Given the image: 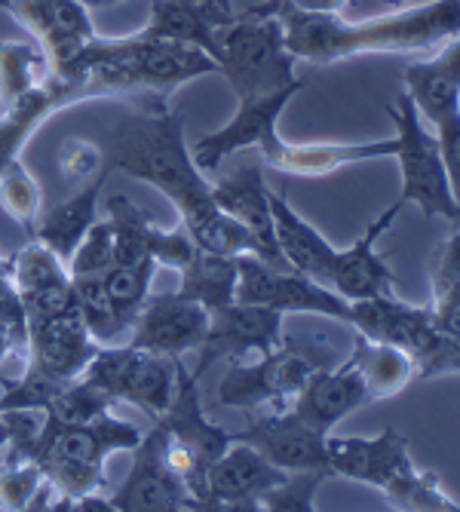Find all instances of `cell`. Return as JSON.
Instances as JSON below:
<instances>
[{
	"label": "cell",
	"mask_w": 460,
	"mask_h": 512,
	"mask_svg": "<svg viewBox=\"0 0 460 512\" xmlns=\"http://www.w3.org/2000/svg\"><path fill=\"white\" fill-rule=\"evenodd\" d=\"M362 405H368V390L350 359L316 368L292 402V408L319 433H332L347 414Z\"/></svg>",
	"instance_id": "25"
},
{
	"label": "cell",
	"mask_w": 460,
	"mask_h": 512,
	"mask_svg": "<svg viewBox=\"0 0 460 512\" xmlns=\"http://www.w3.org/2000/svg\"><path fill=\"white\" fill-rule=\"evenodd\" d=\"M71 279H74L77 310L86 322L89 335L96 338L102 347H111L132 332L129 322L117 313V307L108 298L105 276H71Z\"/></svg>",
	"instance_id": "34"
},
{
	"label": "cell",
	"mask_w": 460,
	"mask_h": 512,
	"mask_svg": "<svg viewBox=\"0 0 460 512\" xmlns=\"http://www.w3.org/2000/svg\"><path fill=\"white\" fill-rule=\"evenodd\" d=\"M7 439H10V433H7V421H4V414H0V457H4Z\"/></svg>",
	"instance_id": "51"
},
{
	"label": "cell",
	"mask_w": 460,
	"mask_h": 512,
	"mask_svg": "<svg viewBox=\"0 0 460 512\" xmlns=\"http://www.w3.org/2000/svg\"><path fill=\"white\" fill-rule=\"evenodd\" d=\"M178 276L181 283L175 292L203 304L206 310H218L237 301V258L197 249V255L178 270Z\"/></svg>",
	"instance_id": "31"
},
{
	"label": "cell",
	"mask_w": 460,
	"mask_h": 512,
	"mask_svg": "<svg viewBox=\"0 0 460 512\" xmlns=\"http://www.w3.org/2000/svg\"><path fill=\"white\" fill-rule=\"evenodd\" d=\"M102 154L108 172H123L157 188L178 209V221L191 240L221 215L212 200V184L194 166L184 142V117L169 111L166 99L138 102L135 111L123 114L105 132Z\"/></svg>",
	"instance_id": "2"
},
{
	"label": "cell",
	"mask_w": 460,
	"mask_h": 512,
	"mask_svg": "<svg viewBox=\"0 0 460 512\" xmlns=\"http://www.w3.org/2000/svg\"><path fill=\"white\" fill-rule=\"evenodd\" d=\"M347 359L353 362V368L365 381L368 402L393 399L411 381H418V365H414L411 353H405L402 347L384 344V341H372V338H365L362 332H356L353 353Z\"/></svg>",
	"instance_id": "29"
},
{
	"label": "cell",
	"mask_w": 460,
	"mask_h": 512,
	"mask_svg": "<svg viewBox=\"0 0 460 512\" xmlns=\"http://www.w3.org/2000/svg\"><path fill=\"white\" fill-rule=\"evenodd\" d=\"M237 301L240 304H258L286 313H316L338 322H350V301H344L329 286L292 270L267 264L258 255H240L237 258Z\"/></svg>",
	"instance_id": "11"
},
{
	"label": "cell",
	"mask_w": 460,
	"mask_h": 512,
	"mask_svg": "<svg viewBox=\"0 0 460 512\" xmlns=\"http://www.w3.org/2000/svg\"><path fill=\"white\" fill-rule=\"evenodd\" d=\"M289 4L304 13H344L350 0H289Z\"/></svg>",
	"instance_id": "48"
},
{
	"label": "cell",
	"mask_w": 460,
	"mask_h": 512,
	"mask_svg": "<svg viewBox=\"0 0 460 512\" xmlns=\"http://www.w3.org/2000/svg\"><path fill=\"white\" fill-rule=\"evenodd\" d=\"M108 224L114 234V264H135L145 261L148 255V240H151V215L148 209H142L138 203H132L129 197L117 194L108 200Z\"/></svg>",
	"instance_id": "35"
},
{
	"label": "cell",
	"mask_w": 460,
	"mask_h": 512,
	"mask_svg": "<svg viewBox=\"0 0 460 512\" xmlns=\"http://www.w3.org/2000/svg\"><path fill=\"white\" fill-rule=\"evenodd\" d=\"M148 255L157 267H169V270H181L194 255H197V243L191 240V234L184 230V224L178 221L172 230L163 227H151V240H148Z\"/></svg>",
	"instance_id": "46"
},
{
	"label": "cell",
	"mask_w": 460,
	"mask_h": 512,
	"mask_svg": "<svg viewBox=\"0 0 460 512\" xmlns=\"http://www.w3.org/2000/svg\"><path fill=\"white\" fill-rule=\"evenodd\" d=\"M283 313L258 307V304H227L209 310V329L200 344V362L194 368V378H203L209 365L218 359L240 362L246 356H264L276 347H283Z\"/></svg>",
	"instance_id": "12"
},
{
	"label": "cell",
	"mask_w": 460,
	"mask_h": 512,
	"mask_svg": "<svg viewBox=\"0 0 460 512\" xmlns=\"http://www.w3.org/2000/svg\"><path fill=\"white\" fill-rule=\"evenodd\" d=\"M50 417V414H46ZM142 430L123 417L105 411L102 417L89 424H46L43 448L37 454V463L62 497H80L89 491L105 488V460L114 451H132L142 442Z\"/></svg>",
	"instance_id": "5"
},
{
	"label": "cell",
	"mask_w": 460,
	"mask_h": 512,
	"mask_svg": "<svg viewBox=\"0 0 460 512\" xmlns=\"http://www.w3.org/2000/svg\"><path fill=\"white\" fill-rule=\"evenodd\" d=\"M111 264H114V234L108 218H99L71 252L68 270L71 276H105Z\"/></svg>",
	"instance_id": "43"
},
{
	"label": "cell",
	"mask_w": 460,
	"mask_h": 512,
	"mask_svg": "<svg viewBox=\"0 0 460 512\" xmlns=\"http://www.w3.org/2000/svg\"><path fill=\"white\" fill-rule=\"evenodd\" d=\"M62 71H83L99 89V99L138 96V102H148L169 99L172 89L218 74V65L200 46L154 40L135 31L129 37H96Z\"/></svg>",
	"instance_id": "3"
},
{
	"label": "cell",
	"mask_w": 460,
	"mask_h": 512,
	"mask_svg": "<svg viewBox=\"0 0 460 512\" xmlns=\"http://www.w3.org/2000/svg\"><path fill=\"white\" fill-rule=\"evenodd\" d=\"M209 329V310L178 292H151L132 322L129 344L166 359L200 350Z\"/></svg>",
	"instance_id": "15"
},
{
	"label": "cell",
	"mask_w": 460,
	"mask_h": 512,
	"mask_svg": "<svg viewBox=\"0 0 460 512\" xmlns=\"http://www.w3.org/2000/svg\"><path fill=\"white\" fill-rule=\"evenodd\" d=\"M436 142L442 151V163L448 172V184H451V197L457 203V215H460V114L442 120L439 126H433Z\"/></svg>",
	"instance_id": "47"
},
{
	"label": "cell",
	"mask_w": 460,
	"mask_h": 512,
	"mask_svg": "<svg viewBox=\"0 0 460 512\" xmlns=\"http://www.w3.org/2000/svg\"><path fill=\"white\" fill-rule=\"evenodd\" d=\"M163 427V457L169 470L184 482V488L194 497V509L203 503L206 473L212 463L234 442V433L212 424L203 399H200V378L184 368L181 356L175 359V393L169 408L157 417Z\"/></svg>",
	"instance_id": "6"
},
{
	"label": "cell",
	"mask_w": 460,
	"mask_h": 512,
	"mask_svg": "<svg viewBox=\"0 0 460 512\" xmlns=\"http://www.w3.org/2000/svg\"><path fill=\"white\" fill-rule=\"evenodd\" d=\"M280 16L286 46L298 62L335 65L356 56H433L460 37V0H427L387 16L350 22L344 13H304L289 0H264Z\"/></svg>",
	"instance_id": "1"
},
{
	"label": "cell",
	"mask_w": 460,
	"mask_h": 512,
	"mask_svg": "<svg viewBox=\"0 0 460 512\" xmlns=\"http://www.w3.org/2000/svg\"><path fill=\"white\" fill-rule=\"evenodd\" d=\"M212 59L218 74L234 86L237 99H258L289 86H304L295 77V56L286 46V31L280 16L261 7L234 13V19L215 28Z\"/></svg>",
	"instance_id": "4"
},
{
	"label": "cell",
	"mask_w": 460,
	"mask_h": 512,
	"mask_svg": "<svg viewBox=\"0 0 460 512\" xmlns=\"http://www.w3.org/2000/svg\"><path fill=\"white\" fill-rule=\"evenodd\" d=\"M111 172L96 175L89 184L77 188V194H71L68 200H62L59 206L40 212L37 224H34V240L46 243L59 258H71V252L77 249V243L86 237V230L99 221V197Z\"/></svg>",
	"instance_id": "28"
},
{
	"label": "cell",
	"mask_w": 460,
	"mask_h": 512,
	"mask_svg": "<svg viewBox=\"0 0 460 512\" xmlns=\"http://www.w3.org/2000/svg\"><path fill=\"white\" fill-rule=\"evenodd\" d=\"M50 74V59L37 43L0 40V108L16 105Z\"/></svg>",
	"instance_id": "32"
},
{
	"label": "cell",
	"mask_w": 460,
	"mask_h": 512,
	"mask_svg": "<svg viewBox=\"0 0 460 512\" xmlns=\"http://www.w3.org/2000/svg\"><path fill=\"white\" fill-rule=\"evenodd\" d=\"M83 378L96 384L114 405L129 402L157 421L175 393V359L138 350L132 344H111L96 350Z\"/></svg>",
	"instance_id": "10"
},
{
	"label": "cell",
	"mask_w": 460,
	"mask_h": 512,
	"mask_svg": "<svg viewBox=\"0 0 460 512\" xmlns=\"http://www.w3.org/2000/svg\"><path fill=\"white\" fill-rule=\"evenodd\" d=\"M188 4H197L203 10H209L218 19H230L234 16V0H188Z\"/></svg>",
	"instance_id": "49"
},
{
	"label": "cell",
	"mask_w": 460,
	"mask_h": 512,
	"mask_svg": "<svg viewBox=\"0 0 460 512\" xmlns=\"http://www.w3.org/2000/svg\"><path fill=\"white\" fill-rule=\"evenodd\" d=\"M402 200H396L390 209H384L372 224L362 230V237L335 252L332 270H329V289L338 292L344 301H365V298H381L393 295L396 276L384 255H378V240L393 227V221L402 212Z\"/></svg>",
	"instance_id": "20"
},
{
	"label": "cell",
	"mask_w": 460,
	"mask_h": 512,
	"mask_svg": "<svg viewBox=\"0 0 460 512\" xmlns=\"http://www.w3.org/2000/svg\"><path fill=\"white\" fill-rule=\"evenodd\" d=\"M154 270H157V264L151 258H145V261H135V264H111L105 273L108 298L117 307V313L129 322V329H132L138 310H142V304L151 295Z\"/></svg>",
	"instance_id": "38"
},
{
	"label": "cell",
	"mask_w": 460,
	"mask_h": 512,
	"mask_svg": "<svg viewBox=\"0 0 460 512\" xmlns=\"http://www.w3.org/2000/svg\"><path fill=\"white\" fill-rule=\"evenodd\" d=\"M418 378H442V375H460V335L442 332L436 325L427 347L414 356Z\"/></svg>",
	"instance_id": "45"
},
{
	"label": "cell",
	"mask_w": 460,
	"mask_h": 512,
	"mask_svg": "<svg viewBox=\"0 0 460 512\" xmlns=\"http://www.w3.org/2000/svg\"><path fill=\"white\" fill-rule=\"evenodd\" d=\"M40 203H43L40 184L19 157L0 169V209H4L28 237L34 234V224L43 212Z\"/></svg>",
	"instance_id": "37"
},
{
	"label": "cell",
	"mask_w": 460,
	"mask_h": 512,
	"mask_svg": "<svg viewBox=\"0 0 460 512\" xmlns=\"http://www.w3.org/2000/svg\"><path fill=\"white\" fill-rule=\"evenodd\" d=\"M212 200L221 212L237 218L258 246V258L267 264L286 267L273 237V215H270V188L261 175L258 163H243L234 172H227L218 184H212Z\"/></svg>",
	"instance_id": "22"
},
{
	"label": "cell",
	"mask_w": 460,
	"mask_h": 512,
	"mask_svg": "<svg viewBox=\"0 0 460 512\" xmlns=\"http://www.w3.org/2000/svg\"><path fill=\"white\" fill-rule=\"evenodd\" d=\"M89 99H99V89L83 71H53L16 105L0 108V169L22 154L28 138L56 111Z\"/></svg>",
	"instance_id": "14"
},
{
	"label": "cell",
	"mask_w": 460,
	"mask_h": 512,
	"mask_svg": "<svg viewBox=\"0 0 460 512\" xmlns=\"http://www.w3.org/2000/svg\"><path fill=\"white\" fill-rule=\"evenodd\" d=\"M332 365L329 350H322L313 341H292L286 338L283 347H276L258 362H234L218 384V402L227 408H289L307 378L316 368Z\"/></svg>",
	"instance_id": "7"
},
{
	"label": "cell",
	"mask_w": 460,
	"mask_h": 512,
	"mask_svg": "<svg viewBox=\"0 0 460 512\" xmlns=\"http://www.w3.org/2000/svg\"><path fill=\"white\" fill-rule=\"evenodd\" d=\"M430 310L442 332L460 335V221L451 224V234L433 261Z\"/></svg>",
	"instance_id": "33"
},
{
	"label": "cell",
	"mask_w": 460,
	"mask_h": 512,
	"mask_svg": "<svg viewBox=\"0 0 460 512\" xmlns=\"http://www.w3.org/2000/svg\"><path fill=\"white\" fill-rule=\"evenodd\" d=\"M59 172L68 184H89L96 175L108 172L105 166V154H102V145L89 142V138H65L59 145Z\"/></svg>",
	"instance_id": "44"
},
{
	"label": "cell",
	"mask_w": 460,
	"mask_h": 512,
	"mask_svg": "<svg viewBox=\"0 0 460 512\" xmlns=\"http://www.w3.org/2000/svg\"><path fill=\"white\" fill-rule=\"evenodd\" d=\"M111 399L96 387L89 384L83 375L68 381L56 399L50 402V408H46V414H50V421L59 424V427H71V424H89L96 421V417H102L105 411H111Z\"/></svg>",
	"instance_id": "39"
},
{
	"label": "cell",
	"mask_w": 460,
	"mask_h": 512,
	"mask_svg": "<svg viewBox=\"0 0 460 512\" xmlns=\"http://www.w3.org/2000/svg\"><path fill=\"white\" fill-rule=\"evenodd\" d=\"M396 154V138H378V142H307L295 145L286 138H276L273 148L264 151V163H270L276 172L298 175V178H326L338 169L372 163L381 157Z\"/></svg>",
	"instance_id": "24"
},
{
	"label": "cell",
	"mask_w": 460,
	"mask_h": 512,
	"mask_svg": "<svg viewBox=\"0 0 460 512\" xmlns=\"http://www.w3.org/2000/svg\"><path fill=\"white\" fill-rule=\"evenodd\" d=\"M65 384L68 381H56L46 375V371H40L37 365L25 362L22 378L4 384V393H0V411H13V408H43L46 411Z\"/></svg>",
	"instance_id": "42"
},
{
	"label": "cell",
	"mask_w": 460,
	"mask_h": 512,
	"mask_svg": "<svg viewBox=\"0 0 460 512\" xmlns=\"http://www.w3.org/2000/svg\"><path fill=\"white\" fill-rule=\"evenodd\" d=\"M329 473L384 491L396 509H408L421 470L408 457L402 433L387 427L378 436H326Z\"/></svg>",
	"instance_id": "9"
},
{
	"label": "cell",
	"mask_w": 460,
	"mask_h": 512,
	"mask_svg": "<svg viewBox=\"0 0 460 512\" xmlns=\"http://www.w3.org/2000/svg\"><path fill=\"white\" fill-rule=\"evenodd\" d=\"M326 436L329 433H319L316 427H310L289 405V408L258 417V421L249 424L246 433H234V442H249L273 463V467H280L286 473H298V470L329 473Z\"/></svg>",
	"instance_id": "18"
},
{
	"label": "cell",
	"mask_w": 460,
	"mask_h": 512,
	"mask_svg": "<svg viewBox=\"0 0 460 512\" xmlns=\"http://www.w3.org/2000/svg\"><path fill=\"white\" fill-rule=\"evenodd\" d=\"M120 512H181L194 509V497L184 482L169 470L163 457V427L154 421V430L142 436L132 448V467L126 482L111 497Z\"/></svg>",
	"instance_id": "16"
},
{
	"label": "cell",
	"mask_w": 460,
	"mask_h": 512,
	"mask_svg": "<svg viewBox=\"0 0 460 512\" xmlns=\"http://www.w3.org/2000/svg\"><path fill=\"white\" fill-rule=\"evenodd\" d=\"M390 117L396 126V163L402 175V203H414L427 218H445L448 224H457V203L451 197L448 172L442 163V151L436 135L424 129V120L414 108V102L405 96L390 105Z\"/></svg>",
	"instance_id": "8"
},
{
	"label": "cell",
	"mask_w": 460,
	"mask_h": 512,
	"mask_svg": "<svg viewBox=\"0 0 460 512\" xmlns=\"http://www.w3.org/2000/svg\"><path fill=\"white\" fill-rule=\"evenodd\" d=\"M10 4H13V0H0V10H10Z\"/></svg>",
	"instance_id": "52"
},
{
	"label": "cell",
	"mask_w": 460,
	"mask_h": 512,
	"mask_svg": "<svg viewBox=\"0 0 460 512\" xmlns=\"http://www.w3.org/2000/svg\"><path fill=\"white\" fill-rule=\"evenodd\" d=\"M10 13L28 28L53 71L71 65L99 37L92 28L89 7H83L80 0H13Z\"/></svg>",
	"instance_id": "17"
},
{
	"label": "cell",
	"mask_w": 460,
	"mask_h": 512,
	"mask_svg": "<svg viewBox=\"0 0 460 512\" xmlns=\"http://www.w3.org/2000/svg\"><path fill=\"white\" fill-rule=\"evenodd\" d=\"M46 476L34 460H4L0 463V509L22 512L34 509L37 494L43 491Z\"/></svg>",
	"instance_id": "41"
},
{
	"label": "cell",
	"mask_w": 460,
	"mask_h": 512,
	"mask_svg": "<svg viewBox=\"0 0 460 512\" xmlns=\"http://www.w3.org/2000/svg\"><path fill=\"white\" fill-rule=\"evenodd\" d=\"M270 215H273V237H276V249H280L286 267L316 279V283L329 286V270L335 261V246L319 234V230L301 218L292 203L270 191Z\"/></svg>",
	"instance_id": "27"
},
{
	"label": "cell",
	"mask_w": 460,
	"mask_h": 512,
	"mask_svg": "<svg viewBox=\"0 0 460 512\" xmlns=\"http://www.w3.org/2000/svg\"><path fill=\"white\" fill-rule=\"evenodd\" d=\"M347 325H353L356 332H362L372 341L402 347L411 356H418L436 332V319H433L430 304L411 307V304L399 301L396 295L350 301V322Z\"/></svg>",
	"instance_id": "23"
},
{
	"label": "cell",
	"mask_w": 460,
	"mask_h": 512,
	"mask_svg": "<svg viewBox=\"0 0 460 512\" xmlns=\"http://www.w3.org/2000/svg\"><path fill=\"white\" fill-rule=\"evenodd\" d=\"M80 4L89 10H99V7H114V4H120V0H80Z\"/></svg>",
	"instance_id": "50"
},
{
	"label": "cell",
	"mask_w": 460,
	"mask_h": 512,
	"mask_svg": "<svg viewBox=\"0 0 460 512\" xmlns=\"http://www.w3.org/2000/svg\"><path fill=\"white\" fill-rule=\"evenodd\" d=\"M7 270H10V279H13V286L19 289V295H28V292L43 289V286L65 283V279H71L68 261L59 258L50 246L34 240V237H31V243L25 249H19L7 261Z\"/></svg>",
	"instance_id": "36"
},
{
	"label": "cell",
	"mask_w": 460,
	"mask_h": 512,
	"mask_svg": "<svg viewBox=\"0 0 460 512\" xmlns=\"http://www.w3.org/2000/svg\"><path fill=\"white\" fill-rule=\"evenodd\" d=\"M289 473L252 448L249 442H230L227 451L212 463L206 473V491L200 509H258V497L280 485Z\"/></svg>",
	"instance_id": "19"
},
{
	"label": "cell",
	"mask_w": 460,
	"mask_h": 512,
	"mask_svg": "<svg viewBox=\"0 0 460 512\" xmlns=\"http://www.w3.org/2000/svg\"><path fill=\"white\" fill-rule=\"evenodd\" d=\"M301 86H289L280 92H270V96H258V99H240L237 114L230 117L221 129L197 138L191 145V157L194 166L209 175L215 172L227 157H234L237 151H270L273 142L280 138L276 132V123H280V114L286 111V105L295 99V92Z\"/></svg>",
	"instance_id": "13"
},
{
	"label": "cell",
	"mask_w": 460,
	"mask_h": 512,
	"mask_svg": "<svg viewBox=\"0 0 460 512\" xmlns=\"http://www.w3.org/2000/svg\"><path fill=\"white\" fill-rule=\"evenodd\" d=\"M329 479V473L322 470H298L289 473L280 485L267 488L258 497V509L270 512H313L316 509V491L319 485Z\"/></svg>",
	"instance_id": "40"
},
{
	"label": "cell",
	"mask_w": 460,
	"mask_h": 512,
	"mask_svg": "<svg viewBox=\"0 0 460 512\" xmlns=\"http://www.w3.org/2000/svg\"><path fill=\"white\" fill-rule=\"evenodd\" d=\"M99 347L102 344L89 335L77 307L56 313V316H46V319H28L25 359L56 381L80 378Z\"/></svg>",
	"instance_id": "21"
},
{
	"label": "cell",
	"mask_w": 460,
	"mask_h": 512,
	"mask_svg": "<svg viewBox=\"0 0 460 512\" xmlns=\"http://www.w3.org/2000/svg\"><path fill=\"white\" fill-rule=\"evenodd\" d=\"M402 83L405 96L430 126L460 114V37L445 43L427 62L408 65L402 71Z\"/></svg>",
	"instance_id": "26"
},
{
	"label": "cell",
	"mask_w": 460,
	"mask_h": 512,
	"mask_svg": "<svg viewBox=\"0 0 460 512\" xmlns=\"http://www.w3.org/2000/svg\"><path fill=\"white\" fill-rule=\"evenodd\" d=\"M0 264H4V258H0Z\"/></svg>",
	"instance_id": "53"
},
{
	"label": "cell",
	"mask_w": 460,
	"mask_h": 512,
	"mask_svg": "<svg viewBox=\"0 0 460 512\" xmlns=\"http://www.w3.org/2000/svg\"><path fill=\"white\" fill-rule=\"evenodd\" d=\"M230 19H234V16H230ZM230 19H218L209 10H203L197 4H188V0H154L151 16H148L145 28H138V34L154 37V40L200 46V50H206L212 56L215 28L230 22Z\"/></svg>",
	"instance_id": "30"
}]
</instances>
